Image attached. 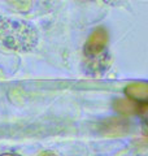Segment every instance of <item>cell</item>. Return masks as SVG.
I'll return each mask as SVG.
<instances>
[{
  "mask_svg": "<svg viewBox=\"0 0 148 156\" xmlns=\"http://www.w3.org/2000/svg\"><path fill=\"white\" fill-rule=\"evenodd\" d=\"M0 41L8 48L22 51L35 46L37 35L35 31L25 23L11 22L5 25V22H3L0 25Z\"/></svg>",
  "mask_w": 148,
  "mask_h": 156,
  "instance_id": "obj_1",
  "label": "cell"
},
{
  "mask_svg": "<svg viewBox=\"0 0 148 156\" xmlns=\"http://www.w3.org/2000/svg\"><path fill=\"white\" fill-rule=\"evenodd\" d=\"M107 44H108V31L104 27H97L91 33L90 38H88L85 46V53L87 56L93 57L104 50Z\"/></svg>",
  "mask_w": 148,
  "mask_h": 156,
  "instance_id": "obj_2",
  "label": "cell"
},
{
  "mask_svg": "<svg viewBox=\"0 0 148 156\" xmlns=\"http://www.w3.org/2000/svg\"><path fill=\"white\" fill-rule=\"evenodd\" d=\"M130 125L123 119H109L101 124V133L107 136H120L129 133Z\"/></svg>",
  "mask_w": 148,
  "mask_h": 156,
  "instance_id": "obj_3",
  "label": "cell"
},
{
  "mask_svg": "<svg viewBox=\"0 0 148 156\" xmlns=\"http://www.w3.org/2000/svg\"><path fill=\"white\" fill-rule=\"evenodd\" d=\"M113 108L122 115H134L146 112L147 103L146 101H134L131 99H117L113 103Z\"/></svg>",
  "mask_w": 148,
  "mask_h": 156,
  "instance_id": "obj_4",
  "label": "cell"
},
{
  "mask_svg": "<svg viewBox=\"0 0 148 156\" xmlns=\"http://www.w3.org/2000/svg\"><path fill=\"white\" fill-rule=\"evenodd\" d=\"M125 92L134 101H146L148 98V85L146 82H132L126 86Z\"/></svg>",
  "mask_w": 148,
  "mask_h": 156,
  "instance_id": "obj_5",
  "label": "cell"
},
{
  "mask_svg": "<svg viewBox=\"0 0 148 156\" xmlns=\"http://www.w3.org/2000/svg\"><path fill=\"white\" fill-rule=\"evenodd\" d=\"M2 156H17V155H12V154H3Z\"/></svg>",
  "mask_w": 148,
  "mask_h": 156,
  "instance_id": "obj_6",
  "label": "cell"
}]
</instances>
